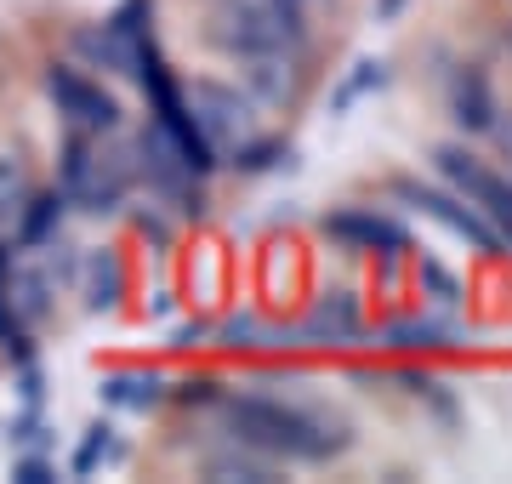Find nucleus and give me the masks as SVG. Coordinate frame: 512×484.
Here are the masks:
<instances>
[{
	"label": "nucleus",
	"mask_w": 512,
	"mask_h": 484,
	"mask_svg": "<svg viewBox=\"0 0 512 484\" xmlns=\"http://www.w3.org/2000/svg\"><path fill=\"white\" fill-rule=\"evenodd\" d=\"M222 422L234 433V445L262 450V456H285V462H330V456H342L353 445L342 416L285 405V399H262V393H228Z\"/></svg>",
	"instance_id": "1"
},
{
	"label": "nucleus",
	"mask_w": 512,
	"mask_h": 484,
	"mask_svg": "<svg viewBox=\"0 0 512 484\" xmlns=\"http://www.w3.org/2000/svg\"><path fill=\"white\" fill-rule=\"evenodd\" d=\"M131 188V160L103 154L86 143V131L63 143V200H74L80 211H114Z\"/></svg>",
	"instance_id": "2"
},
{
	"label": "nucleus",
	"mask_w": 512,
	"mask_h": 484,
	"mask_svg": "<svg viewBox=\"0 0 512 484\" xmlns=\"http://www.w3.org/2000/svg\"><path fill=\"white\" fill-rule=\"evenodd\" d=\"M433 160H439V171L461 188V200L478 205V217H490L501 240H512V183H507V177H501V171H490L478 154L461 149V143H444Z\"/></svg>",
	"instance_id": "3"
},
{
	"label": "nucleus",
	"mask_w": 512,
	"mask_h": 484,
	"mask_svg": "<svg viewBox=\"0 0 512 484\" xmlns=\"http://www.w3.org/2000/svg\"><path fill=\"white\" fill-rule=\"evenodd\" d=\"M183 109L188 120L200 126V137L211 149H239L245 137H256V120H251V103L234 92V86H217V80H194L183 92Z\"/></svg>",
	"instance_id": "4"
},
{
	"label": "nucleus",
	"mask_w": 512,
	"mask_h": 484,
	"mask_svg": "<svg viewBox=\"0 0 512 484\" xmlns=\"http://www.w3.org/2000/svg\"><path fill=\"white\" fill-rule=\"evenodd\" d=\"M399 200L410 205V211H421V217H433L444 234L467 240L478 257H501V245H507L490 223H484V217H478V205L456 200V194H444V188H427V183H410V177H404V183H399Z\"/></svg>",
	"instance_id": "5"
},
{
	"label": "nucleus",
	"mask_w": 512,
	"mask_h": 484,
	"mask_svg": "<svg viewBox=\"0 0 512 484\" xmlns=\"http://www.w3.org/2000/svg\"><path fill=\"white\" fill-rule=\"evenodd\" d=\"M46 92H52L57 114H63L74 131H86V137H103V131L120 126V103H114L97 80L69 69V63H52V69H46Z\"/></svg>",
	"instance_id": "6"
},
{
	"label": "nucleus",
	"mask_w": 512,
	"mask_h": 484,
	"mask_svg": "<svg viewBox=\"0 0 512 484\" xmlns=\"http://www.w3.org/2000/svg\"><path fill=\"white\" fill-rule=\"evenodd\" d=\"M137 171H143L148 183L160 188L165 200H177V211H200V194H194V171H188V160L177 154V143L165 137L160 126H148L143 137H137Z\"/></svg>",
	"instance_id": "7"
},
{
	"label": "nucleus",
	"mask_w": 512,
	"mask_h": 484,
	"mask_svg": "<svg viewBox=\"0 0 512 484\" xmlns=\"http://www.w3.org/2000/svg\"><path fill=\"white\" fill-rule=\"evenodd\" d=\"M353 336H359V297L353 291H325L308 308V319L296 325L302 348H348Z\"/></svg>",
	"instance_id": "8"
},
{
	"label": "nucleus",
	"mask_w": 512,
	"mask_h": 484,
	"mask_svg": "<svg viewBox=\"0 0 512 484\" xmlns=\"http://www.w3.org/2000/svg\"><path fill=\"white\" fill-rule=\"evenodd\" d=\"M325 234L330 240L359 245V251H382L387 268H393V257L404 251V228L387 223V217H370V211H336V217H325Z\"/></svg>",
	"instance_id": "9"
},
{
	"label": "nucleus",
	"mask_w": 512,
	"mask_h": 484,
	"mask_svg": "<svg viewBox=\"0 0 512 484\" xmlns=\"http://www.w3.org/2000/svg\"><path fill=\"white\" fill-rule=\"evenodd\" d=\"M450 120L461 131L495 126V92H490V80H484V69H456V80H450Z\"/></svg>",
	"instance_id": "10"
},
{
	"label": "nucleus",
	"mask_w": 512,
	"mask_h": 484,
	"mask_svg": "<svg viewBox=\"0 0 512 484\" xmlns=\"http://www.w3.org/2000/svg\"><path fill=\"white\" fill-rule=\"evenodd\" d=\"M74 52L92 57L97 69H109V75H131V69H137V40L120 35L114 23H92V29H80V35H74Z\"/></svg>",
	"instance_id": "11"
},
{
	"label": "nucleus",
	"mask_w": 512,
	"mask_h": 484,
	"mask_svg": "<svg viewBox=\"0 0 512 484\" xmlns=\"http://www.w3.org/2000/svg\"><path fill=\"white\" fill-rule=\"evenodd\" d=\"M74 274H80V291H86V308L92 314H103V308H114V302L126 297V268H120L114 251H92Z\"/></svg>",
	"instance_id": "12"
},
{
	"label": "nucleus",
	"mask_w": 512,
	"mask_h": 484,
	"mask_svg": "<svg viewBox=\"0 0 512 484\" xmlns=\"http://www.w3.org/2000/svg\"><path fill=\"white\" fill-rule=\"evenodd\" d=\"M97 393H103V405H114V410H154L165 399V382L154 371H120Z\"/></svg>",
	"instance_id": "13"
},
{
	"label": "nucleus",
	"mask_w": 512,
	"mask_h": 484,
	"mask_svg": "<svg viewBox=\"0 0 512 484\" xmlns=\"http://www.w3.org/2000/svg\"><path fill=\"white\" fill-rule=\"evenodd\" d=\"M456 331L439 325V319H399V325H387V348H450Z\"/></svg>",
	"instance_id": "14"
},
{
	"label": "nucleus",
	"mask_w": 512,
	"mask_h": 484,
	"mask_svg": "<svg viewBox=\"0 0 512 484\" xmlns=\"http://www.w3.org/2000/svg\"><path fill=\"white\" fill-rule=\"evenodd\" d=\"M387 86V63H376V57H365V63H353V75L336 86V97H330V109L342 114V109H353L365 92H382Z\"/></svg>",
	"instance_id": "15"
},
{
	"label": "nucleus",
	"mask_w": 512,
	"mask_h": 484,
	"mask_svg": "<svg viewBox=\"0 0 512 484\" xmlns=\"http://www.w3.org/2000/svg\"><path fill=\"white\" fill-rule=\"evenodd\" d=\"M23 205H29V177H23L18 154H0V228L23 217Z\"/></svg>",
	"instance_id": "16"
},
{
	"label": "nucleus",
	"mask_w": 512,
	"mask_h": 484,
	"mask_svg": "<svg viewBox=\"0 0 512 484\" xmlns=\"http://www.w3.org/2000/svg\"><path fill=\"white\" fill-rule=\"evenodd\" d=\"M279 331H268L256 314H234L228 325H222V348H274Z\"/></svg>",
	"instance_id": "17"
},
{
	"label": "nucleus",
	"mask_w": 512,
	"mask_h": 484,
	"mask_svg": "<svg viewBox=\"0 0 512 484\" xmlns=\"http://www.w3.org/2000/svg\"><path fill=\"white\" fill-rule=\"evenodd\" d=\"M205 473H211V479H274V467L262 462V456H245V450H234V456H211Z\"/></svg>",
	"instance_id": "18"
},
{
	"label": "nucleus",
	"mask_w": 512,
	"mask_h": 484,
	"mask_svg": "<svg viewBox=\"0 0 512 484\" xmlns=\"http://www.w3.org/2000/svg\"><path fill=\"white\" fill-rule=\"evenodd\" d=\"M274 160H291V154L279 149V143H251V137H245V143H239V160H234V166H239V171H268Z\"/></svg>",
	"instance_id": "19"
},
{
	"label": "nucleus",
	"mask_w": 512,
	"mask_h": 484,
	"mask_svg": "<svg viewBox=\"0 0 512 484\" xmlns=\"http://www.w3.org/2000/svg\"><path fill=\"white\" fill-rule=\"evenodd\" d=\"M421 280H427V291H433V302H444V308H450V302L461 297V291H456V280H450V274H444V268H439L433 257H421Z\"/></svg>",
	"instance_id": "20"
},
{
	"label": "nucleus",
	"mask_w": 512,
	"mask_h": 484,
	"mask_svg": "<svg viewBox=\"0 0 512 484\" xmlns=\"http://www.w3.org/2000/svg\"><path fill=\"white\" fill-rule=\"evenodd\" d=\"M18 479H29V484H46V479H57V473H52V462H40V456H29V462L18 467Z\"/></svg>",
	"instance_id": "21"
},
{
	"label": "nucleus",
	"mask_w": 512,
	"mask_h": 484,
	"mask_svg": "<svg viewBox=\"0 0 512 484\" xmlns=\"http://www.w3.org/2000/svg\"><path fill=\"white\" fill-rule=\"evenodd\" d=\"M200 336H205L200 319H194V325H177V331H171V348H200Z\"/></svg>",
	"instance_id": "22"
},
{
	"label": "nucleus",
	"mask_w": 512,
	"mask_h": 484,
	"mask_svg": "<svg viewBox=\"0 0 512 484\" xmlns=\"http://www.w3.org/2000/svg\"><path fill=\"white\" fill-rule=\"evenodd\" d=\"M495 137H501V149H507V160H512V120H501V114H495Z\"/></svg>",
	"instance_id": "23"
},
{
	"label": "nucleus",
	"mask_w": 512,
	"mask_h": 484,
	"mask_svg": "<svg viewBox=\"0 0 512 484\" xmlns=\"http://www.w3.org/2000/svg\"><path fill=\"white\" fill-rule=\"evenodd\" d=\"M137 228H143L148 240H165V223H160V217H137Z\"/></svg>",
	"instance_id": "24"
},
{
	"label": "nucleus",
	"mask_w": 512,
	"mask_h": 484,
	"mask_svg": "<svg viewBox=\"0 0 512 484\" xmlns=\"http://www.w3.org/2000/svg\"><path fill=\"white\" fill-rule=\"evenodd\" d=\"M183 399L194 405V399H211V382H183Z\"/></svg>",
	"instance_id": "25"
},
{
	"label": "nucleus",
	"mask_w": 512,
	"mask_h": 484,
	"mask_svg": "<svg viewBox=\"0 0 512 484\" xmlns=\"http://www.w3.org/2000/svg\"><path fill=\"white\" fill-rule=\"evenodd\" d=\"M376 12H382V18H399V12H404V0H376Z\"/></svg>",
	"instance_id": "26"
}]
</instances>
